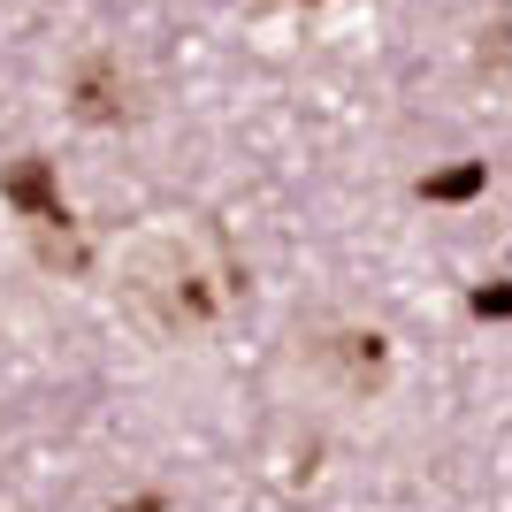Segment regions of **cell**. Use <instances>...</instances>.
Returning <instances> with one entry per match:
<instances>
[{"label":"cell","instance_id":"3957f363","mask_svg":"<svg viewBox=\"0 0 512 512\" xmlns=\"http://www.w3.org/2000/svg\"><path fill=\"white\" fill-rule=\"evenodd\" d=\"M329 360L344 367V383H352V390H383V375H390V344L375 337V329H367V337L352 329V337L329 344Z\"/></svg>","mask_w":512,"mask_h":512},{"label":"cell","instance_id":"5b68a950","mask_svg":"<svg viewBox=\"0 0 512 512\" xmlns=\"http://www.w3.org/2000/svg\"><path fill=\"white\" fill-rule=\"evenodd\" d=\"M115 512H169V497H161V490H146V497H123Z\"/></svg>","mask_w":512,"mask_h":512},{"label":"cell","instance_id":"6da1fadb","mask_svg":"<svg viewBox=\"0 0 512 512\" xmlns=\"http://www.w3.org/2000/svg\"><path fill=\"white\" fill-rule=\"evenodd\" d=\"M69 100H77V115L85 123H123L130 115V77L115 54H85V62L69 69Z\"/></svg>","mask_w":512,"mask_h":512},{"label":"cell","instance_id":"277c9868","mask_svg":"<svg viewBox=\"0 0 512 512\" xmlns=\"http://www.w3.org/2000/svg\"><path fill=\"white\" fill-rule=\"evenodd\" d=\"M482 184H490V169H459V176H436L428 199H467V192H482Z\"/></svg>","mask_w":512,"mask_h":512},{"label":"cell","instance_id":"7a4b0ae2","mask_svg":"<svg viewBox=\"0 0 512 512\" xmlns=\"http://www.w3.org/2000/svg\"><path fill=\"white\" fill-rule=\"evenodd\" d=\"M0 199H8V207H23V214H39V222H54V214H69L62 199H54V176H46V161H39V153H23L16 169L0 176Z\"/></svg>","mask_w":512,"mask_h":512}]
</instances>
